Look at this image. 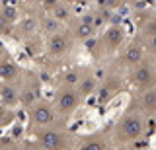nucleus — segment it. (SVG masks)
<instances>
[{
  "label": "nucleus",
  "mask_w": 156,
  "mask_h": 150,
  "mask_svg": "<svg viewBox=\"0 0 156 150\" xmlns=\"http://www.w3.org/2000/svg\"><path fill=\"white\" fill-rule=\"evenodd\" d=\"M146 125H148L146 113H143L136 105L129 103L115 121V125L109 129L111 144L119 150L136 144L143 137H146Z\"/></svg>",
  "instance_id": "nucleus-1"
},
{
  "label": "nucleus",
  "mask_w": 156,
  "mask_h": 150,
  "mask_svg": "<svg viewBox=\"0 0 156 150\" xmlns=\"http://www.w3.org/2000/svg\"><path fill=\"white\" fill-rule=\"evenodd\" d=\"M27 134L45 150H76L82 138L66 127V121H57L53 125L39 129H29Z\"/></svg>",
  "instance_id": "nucleus-2"
},
{
  "label": "nucleus",
  "mask_w": 156,
  "mask_h": 150,
  "mask_svg": "<svg viewBox=\"0 0 156 150\" xmlns=\"http://www.w3.org/2000/svg\"><path fill=\"white\" fill-rule=\"evenodd\" d=\"M125 43H127L125 27L121 26V23H111L109 27H105V31L101 33V35L92 37L84 45L88 47V53H90L96 61H104V59L115 57Z\"/></svg>",
  "instance_id": "nucleus-3"
},
{
  "label": "nucleus",
  "mask_w": 156,
  "mask_h": 150,
  "mask_svg": "<svg viewBox=\"0 0 156 150\" xmlns=\"http://www.w3.org/2000/svg\"><path fill=\"white\" fill-rule=\"evenodd\" d=\"M84 99L86 98L78 92V88H74V86H57L51 101L57 109L58 119L68 121L78 109H80V105L84 103Z\"/></svg>",
  "instance_id": "nucleus-4"
},
{
  "label": "nucleus",
  "mask_w": 156,
  "mask_h": 150,
  "mask_svg": "<svg viewBox=\"0 0 156 150\" xmlns=\"http://www.w3.org/2000/svg\"><path fill=\"white\" fill-rule=\"evenodd\" d=\"M127 84L131 86V90H148L156 88V55H148L143 62H139L131 70H127L125 74Z\"/></svg>",
  "instance_id": "nucleus-5"
},
{
  "label": "nucleus",
  "mask_w": 156,
  "mask_h": 150,
  "mask_svg": "<svg viewBox=\"0 0 156 150\" xmlns=\"http://www.w3.org/2000/svg\"><path fill=\"white\" fill-rule=\"evenodd\" d=\"M146 57H148V51H146V45L143 43L139 35H135L133 39H129L121 47V51L115 55V61L111 65H115L119 70H123L127 74V70H131L133 66H136L139 62H143Z\"/></svg>",
  "instance_id": "nucleus-6"
},
{
  "label": "nucleus",
  "mask_w": 156,
  "mask_h": 150,
  "mask_svg": "<svg viewBox=\"0 0 156 150\" xmlns=\"http://www.w3.org/2000/svg\"><path fill=\"white\" fill-rule=\"evenodd\" d=\"M125 84H127L125 72L119 70L115 65H111L109 68H107V72L101 76V80H100V88H98V92H96L98 103L100 105L109 103V101L125 88Z\"/></svg>",
  "instance_id": "nucleus-7"
},
{
  "label": "nucleus",
  "mask_w": 156,
  "mask_h": 150,
  "mask_svg": "<svg viewBox=\"0 0 156 150\" xmlns=\"http://www.w3.org/2000/svg\"><path fill=\"white\" fill-rule=\"evenodd\" d=\"M76 45V39L72 37V33L68 27H62L61 31L53 33L47 37L45 41V57L51 61H62L72 53Z\"/></svg>",
  "instance_id": "nucleus-8"
},
{
  "label": "nucleus",
  "mask_w": 156,
  "mask_h": 150,
  "mask_svg": "<svg viewBox=\"0 0 156 150\" xmlns=\"http://www.w3.org/2000/svg\"><path fill=\"white\" fill-rule=\"evenodd\" d=\"M58 115H57V109L53 105L51 99H37L33 105L27 107V131L29 129H39V127H47V125H53L57 123Z\"/></svg>",
  "instance_id": "nucleus-9"
},
{
  "label": "nucleus",
  "mask_w": 156,
  "mask_h": 150,
  "mask_svg": "<svg viewBox=\"0 0 156 150\" xmlns=\"http://www.w3.org/2000/svg\"><path fill=\"white\" fill-rule=\"evenodd\" d=\"M18 92H20V103L22 107H29L33 105L37 99H41V78L35 74L33 70H23L22 78L16 82Z\"/></svg>",
  "instance_id": "nucleus-10"
},
{
  "label": "nucleus",
  "mask_w": 156,
  "mask_h": 150,
  "mask_svg": "<svg viewBox=\"0 0 156 150\" xmlns=\"http://www.w3.org/2000/svg\"><path fill=\"white\" fill-rule=\"evenodd\" d=\"M96 27H98V20L92 14L76 18V20H72L68 23V30H70L72 37L76 39V43H86L92 37H96Z\"/></svg>",
  "instance_id": "nucleus-11"
},
{
  "label": "nucleus",
  "mask_w": 156,
  "mask_h": 150,
  "mask_svg": "<svg viewBox=\"0 0 156 150\" xmlns=\"http://www.w3.org/2000/svg\"><path fill=\"white\" fill-rule=\"evenodd\" d=\"M23 68L18 65V61L6 49H0V82H10L16 84L22 78Z\"/></svg>",
  "instance_id": "nucleus-12"
},
{
  "label": "nucleus",
  "mask_w": 156,
  "mask_h": 150,
  "mask_svg": "<svg viewBox=\"0 0 156 150\" xmlns=\"http://www.w3.org/2000/svg\"><path fill=\"white\" fill-rule=\"evenodd\" d=\"M129 103L136 105L143 113H146V117H156V88L139 90V92L133 90Z\"/></svg>",
  "instance_id": "nucleus-13"
},
{
  "label": "nucleus",
  "mask_w": 156,
  "mask_h": 150,
  "mask_svg": "<svg viewBox=\"0 0 156 150\" xmlns=\"http://www.w3.org/2000/svg\"><path fill=\"white\" fill-rule=\"evenodd\" d=\"M109 146H113V144H111L109 131L100 129V131H96V133L88 134V137H82L76 150H109Z\"/></svg>",
  "instance_id": "nucleus-14"
},
{
  "label": "nucleus",
  "mask_w": 156,
  "mask_h": 150,
  "mask_svg": "<svg viewBox=\"0 0 156 150\" xmlns=\"http://www.w3.org/2000/svg\"><path fill=\"white\" fill-rule=\"evenodd\" d=\"M0 103L6 105L10 109H16L20 103V92L16 84H10V82H0Z\"/></svg>",
  "instance_id": "nucleus-15"
},
{
  "label": "nucleus",
  "mask_w": 156,
  "mask_h": 150,
  "mask_svg": "<svg viewBox=\"0 0 156 150\" xmlns=\"http://www.w3.org/2000/svg\"><path fill=\"white\" fill-rule=\"evenodd\" d=\"M100 76L96 74L92 68H88L86 70V74L82 76V80L78 82V92H80L84 98H90V96H96V92H98V88H100Z\"/></svg>",
  "instance_id": "nucleus-16"
},
{
  "label": "nucleus",
  "mask_w": 156,
  "mask_h": 150,
  "mask_svg": "<svg viewBox=\"0 0 156 150\" xmlns=\"http://www.w3.org/2000/svg\"><path fill=\"white\" fill-rule=\"evenodd\" d=\"M86 70H88V66H82V65L70 66V68H66L61 76H58L57 86H74V88H76L78 82L82 80V76L86 74Z\"/></svg>",
  "instance_id": "nucleus-17"
},
{
  "label": "nucleus",
  "mask_w": 156,
  "mask_h": 150,
  "mask_svg": "<svg viewBox=\"0 0 156 150\" xmlns=\"http://www.w3.org/2000/svg\"><path fill=\"white\" fill-rule=\"evenodd\" d=\"M62 27H65V23L62 22H58L53 14H47V16H43L41 20H39V30H41L45 35H53V33H57V31H61Z\"/></svg>",
  "instance_id": "nucleus-18"
},
{
  "label": "nucleus",
  "mask_w": 156,
  "mask_h": 150,
  "mask_svg": "<svg viewBox=\"0 0 156 150\" xmlns=\"http://www.w3.org/2000/svg\"><path fill=\"white\" fill-rule=\"evenodd\" d=\"M51 14L57 18L58 22H62V23H65V26H68V23L74 20V18H72V10L68 8V4H65V2H58L57 6L53 8V12H51Z\"/></svg>",
  "instance_id": "nucleus-19"
},
{
  "label": "nucleus",
  "mask_w": 156,
  "mask_h": 150,
  "mask_svg": "<svg viewBox=\"0 0 156 150\" xmlns=\"http://www.w3.org/2000/svg\"><path fill=\"white\" fill-rule=\"evenodd\" d=\"M14 121H16V113H14V109H10V107H6V105L0 103V129L12 125Z\"/></svg>",
  "instance_id": "nucleus-20"
},
{
  "label": "nucleus",
  "mask_w": 156,
  "mask_h": 150,
  "mask_svg": "<svg viewBox=\"0 0 156 150\" xmlns=\"http://www.w3.org/2000/svg\"><path fill=\"white\" fill-rule=\"evenodd\" d=\"M0 150H26V144L12 137H0Z\"/></svg>",
  "instance_id": "nucleus-21"
},
{
  "label": "nucleus",
  "mask_w": 156,
  "mask_h": 150,
  "mask_svg": "<svg viewBox=\"0 0 156 150\" xmlns=\"http://www.w3.org/2000/svg\"><path fill=\"white\" fill-rule=\"evenodd\" d=\"M26 49L29 51L31 57H35L37 53H43V43H41V39H39L37 35H29L27 41H26Z\"/></svg>",
  "instance_id": "nucleus-22"
},
{
  "label": "nucleus",
  "mask_w": 156,
  "mask_h": 150,
  "mask_svg": "<svg viewBox=\"0 0 156 150\" xmlns=\"http://www.w3.org/2000/svg\"><path fill=\"white\" fill-rule=\"evenodd\" d=\"M0 18H2V20L6 22L8 26H12V23L18 20V10H16L14 6H4L2 12H0Z\"/></svg>",
  "instance_id": "nucleus-23"
}]
</instances>
